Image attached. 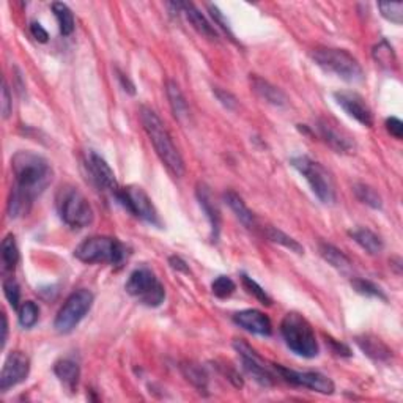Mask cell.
Masks as SVG:
<instances>
[{"instance_id":"obj_1","label":"cell","mask_w":403,"mask_h":403,"mask_svg":"<svg viewBox=\"0 0 403 403\" xmlns=\"http://www.w3.org/2000/svg\"><path fill=\"white\" fill-rule=\"evenodd\" d=\"M15 186L11 188L8 200L10 218H19L29 213L34 200L52 181V169L46 157L34 151H17L11 157Z\"/></svg>"},{"instance_id":"obj_2","label":"cell","mask_w":403,"mask_h":403,"mask_svg":"<svg viewBox=\"0 0 403 403\" xmlns=\"http://www.w3.org/2000/svg\"><path fill=\"white\" fill-rule=\"evenodd\" d=\"M141 122L143 125V129L147 132L156 155L160 156L161 162L167 167V170L176 178L183 176L185 174V161L180 155L178 148L175 147L172 141V136L169 134L166 125L162 123V120L157 117L155 111H151L150 107H141Z\"/></svg>"},{"instance_id":"obj_3","label":"cell","mask_w":403,"mask_h":403,"mask_svg":"<svg viewBox=\"0 0 403 403\" xmlns=\"http://www.w3.org/2000/svg\"><path fill=\"white\" fill-rule=\"evenodd\" d=\"M281 332L285 344L295 355L301 358L318 356V342L312 325L298 312H288L281 323Z\"/></svg>"},{"instance_id":"obj_4","label":"cell","mask_w":403,"mask_h":403,"mask_svg":"<svg viewBox=\"0 0 403 403\" xmlns=\"http://www.w3.org/2000/svg\"><path fill=\"white\" fill-rule=\"evenodd\" d=\"M55 206L60 219L71 229H85L93 222V208L78 188L62 186L55 195Z\"/></svg>"},{"instance_id":"obj_5","label":"cell","mask_w":403,"mask_h":403,"mask_svg":"<svg viewBox=\"0 0 403 403\" xmlns=\"http://www.w3.org/2000/svg\"><path fill=\"white\" fill-rule=\"evenodd\" d=\"M311 57L323 71L336 74L342 80L356 84L364 79L362 66L348 50L337 48H315Z\"/></svg>"},{"instance_id":"obj_6","label":"cell","mask_w":403,"mask_h":403,"mask_svg":"<svg viewBox=\"0 0 403 403\" xmlns=\"http://www.w3.org/2000/svg\"><path fill=\"white\" fill-rule=\"evenodd\" d=\"M74 257L88 264H120L126 258V248L117 238L90 236L76 248Z\"/></svg>"},{"instance_id":"obj_7","label":"cell","mask_w":403,"mask_h":403,"mask_svg":"<svg viewBox=\"0 0 403 403\" xmlns=\"http://www.w3.org/2000/svg\"><path fill=\"white\" fill-rule=\"evenodd\" d=\"M292 166L304 176L311 186L312 192L325 205H332L336 202V186L327 169L318 161L311 160L309 156H296L292 160Z\"/></svg>"},{"instance_id":"obj_8","label":"cell","mask_w":403,"mask_h":403,"mask_svg":"<svg viewBox=\"0 0 403 403\" xmlns=\"http://www.w3.org/2000/svg\"><path fill=\"white\" fill-rule=\"evenodd\" d=\"M125 290L148 307L161 306L166 299V288L153 271L147 267L132 271L125 283Z\"/></svg>"},{"instance_id":"obj_9","label":"cell","mask_w":403,"mask_h":403,"mask_svg":"<svg viewBox=\"0 0 403 403\" xmlns=\"http://www.w3.org/2000/svg\"><path fill=\"white\" fill-rule=\"evenodd\" d=\"M93 299H94L93 293L90 290L85 288L76 290V292L69 295L55 317L54 321L55 331L60 334H68L74 331V327L84 320L88 312H90Z\"/></svg>"},{"instance_id":"obj_10","label":"cell","mask_w":403,"mask_h":403,"mask_svg":"<svg viewBox=\"0 0 403 403\" xmlns=\"http://www.w3.org/2000/svg\"><path fill=\"white\" fill-rule=\"evenodd\" d=\"M113 197H115L118 204L126 208L131 214H134L136 218L142 219L151 225L156 227L162 225L160 214H157L153 202H151L148 194L145 192L142 188L139 186L120 188Z\"/></svg>"},{"instance_id":"obj_11","label":"cell","mask_w":403,"mask_h":403,"mask_svg":"<svg viewBox=\"0 0 403 403\" xmlns=\"http://www.w3.org/2000/svg\"><path fill=\"white\" fill-rule=\"evenodd\" d=\"M274 369L283 380L288 381L290 384H293V386L306 388L315 390V393L327 395H331L334 393V389H336L331 378H327L323 374H318V372H298L293 369L282 367L279 364L274 365Z\"/></svg>"},{"instance_id":"obj_12","label":"cell","mask_w":403,"mask_h":403,"mask_svg":"<svg viewBox=\"0 0 403 403\" xmlns=\"http://www.w3.org/2000/svg\"><path fill=\"white\" fill-rule=\"evenodd\" d=\"M30 374V359L22 351H11L3 362L0 374V390H6L17 386L19 383L27 380Z\"/></svg>"},{"instance_id":"obj_13","label":"cell","mask_w":403,"mask_h":403,"mask_svg":"<svg viewBox=\"0 0 403 403\" xmlns=\"http://www.w3.org/2000/svg\"><path fill=\"white\" fill-rule=\"evenodd\" d=\"M233 348L238 351V355L241 356L243 367L248 374L254 378V380L262 384V386H273L274 376L269 374V370L264 367L263 359L258 356V353L252 348L249 344H246L244 340H235L233 342Z\"/></svg>"},{"instance_id":"obj_14","label":"cell","mask_w":403,"mask_h":403,"mask_svg":"<svg viewBox=\"0 0 403 403\" xmlns=\"http://www.w3.org/2000/svg\"><path fill=\"white\" fill-rule=\"evenodd\" d=\"M87 169L88 174H90V178L93 180L94 185H97L101 191L111 192L112 195H115L120 189L115 174L109 167V164L106 162L104 157H101L94 151H90L87 156Z\"/></svg>"},{"instance_id":"obj_15","label":"cell","mask_w":403,"mask_h":403,"mask_svg":"<svg viewBox=\"0 0 403 403\" xmlns=\"http://www.w3.org/2000/svg\"><path fill=\"white\" fill-rule=\"evenodd\" d=\"M334 99H336L337 104L342 107L351 118H355L358 123L367 126V128L374 126V113H372L370 107L365 103L361 94L342 90L334 93Z\"/></svg>"},{"instance_id":"obj_16","label":"cell","mask_w":403,"mask_h":403,"mask_svg":"<svg viewBox=\"0 0 403 403\" xmlns=\"http://www.w3.org/2000/svg\"><path fill=\"white\" fill-rule=\"evenodd\" d=\"M233 323L243 327L244 331L257 334V336L268 337L273 332L271 320L263 312L257 311V309H246V311L236 312L233 315Z\"/></svg>"},{"instance_id":"obj_17","label":"cell","mask_w":403,"mask_h":403,"mask_svg":"<svg viewBox=\"0 0 403 403\" xmlns=\"http://www.w3.org/2000/svg\"><path fill=\"white\" fill-rule=\"evenodd\" d=\"M169 6H174L176 11L183 13V15H185L189 21V24H191L200 35H204L205 38H208V40H211V41L218 40V31L214 30L210 21H208V19L202 15L200 10L194 3H191V2H172V3H169Z\"/></svg>"},{"instance_id":"obj_18","label":"cell","mask_w":403,"mask_h":403,"mask_svg":"<svg viewBox=\"0 0 403 403\" xmlns=\"http://www.w3.org/2000/svg\"><path fill=\"white\" fill-rule=\"evenodd\" d=\"M317 132L332 150L337 151V153H348V151L355 148V142H353L351 139L345 134V132L339 131L336 126L331 125L325 118L318 120Z\"/></svg>"},{"instance_id":"obj_19","label":"cell","mask_w":403,"mask_h":403,"mask_svg":"<svg viewBox=\"0 0 403 403\" xmlns=\"http://www.w3.org/2000/svg\"><path fill=\"white\" fill-rule=\"evenodd\" d=\"M195 195H197V200L202 206V210H204L208 220H210L213 241H218L219 232H220V213L218 210V205L214 204L210 188H208L205 183H199L197 189H195Z\"/></svg>"},{"instance_id":"obj_20","label":"cell","mask_w":403,"mask_h":403,"mask_svg":"<svg viewBox=\"0 0 403 403\" xmlns=\"http://www.w3.org/2000/svg\"><path fill=\"white\" fill-rule=\"evenodd\" d=\"M356 345L367 355L370 359L376 362H388L393 358V350L383 342L380 337L372 336V334H362V336L356 337Z\"/></svg>"},{"instance_id":"obj_21","label":"cell","mask_w":403,"mask_h":403,"mask_svg":"<svg viewBox=\"0 0 403 403\" xmlns=\"http://www.w3.org/2000/svg\"><path fill=\"white\" fill-rule=\"evenodd\" d=\"M250 87L252 90L257 93L258 98H262L263 101H267V103L277 106V107H282L287 104V97L285 93H283L281 88H277L276 85L269 84L268 80H264L262 78H258V76H250Z\"/></svg>"},{"instance_id":"obj_22","label":"cell","mask_w":403,"mask_h":403,"mask_svg":"<svg viewBox=\"0 0 403 403\" xmlns=\"http://www.w3.org/2000/svg\"><path fill=\"white\" fill-rule=\"evenodd\" d=\"M224 200L225 204L230 206V210L235 213V216L239 219V222H241L244 227H248V229H255L257 227V219H255V214L252 213L248 205L244 204V200L239 197V195L235 191H227L224 194Z\"/></svg>"},{"instance_id":"obj_23","label":"cell","mask_w":403,"mask_h":403,"mask_svg":"<svg viewBox=\"0 0 403 403\" xmlns=\"http://www.w3.org/2000/svg\"><path fill=\"white\" fill-rule=\"evenodd\" d=\"M54 374L66 389L74 390L78 388L80 376V369L78 362L71 361V359H60V361H57L54 365Z\"/></svg>"},{"instance_id":"obj_24","label":"cell","mask_w":403,"mask_h":403,"mask_svg":"<svg viewBox=\"0 0 403 403\" xmlns=\"http://www.w3.org/2000/svg\"><path fill=\"white\" fill-rule=\"evenodd\" d=\"M166 93H167L169 103H170V107H172L175 118L178 120V122H186V120H189L188 101L185 98V94H183L181 88L178 87V84L174 80H167Z\"/></svg>"},{"instance_id":"obj_25","label":"cell","mask_w":403,"mask_h":403,"mask_svg":"<svg viewBox=\"0 0 403 403\" xmlns=\"http://www.w3.org/2000/svg\"><path fill=\"white\" fill-rule=\"evenodd\" d=\"M181 374L200 394H208V374L200 364L192 361H185L180 365Z\"/></svg>"},{"instance_id":"obj_26","label":"cell","mask_w":403,"mask_h":403,"mask_svg":"<svg viewBox=\"0 0 403 403\" xmlns=\"http://www.w3.org/2000/svg\"><path fill=\"white\" fill-rule=\"evenodd\" d=\"M350 236L355 239L365 252H369L370 255H378L383 252V239L378 236L375 232L369 229H356L350 232Z\"/></svg>"},{"instance_id":"obj_27","label":"cell","mask_w":403,"mask_h":403,"mask_svg":"<svg viewBox=\"0 0 403 403\" xmlns=\"http://www.w3.org/2000/svg\"><path fill=\"white\" fill-rule=\"evenodd\" d=\"M318 252H320V255L331 264V267H334L339 271H348L351 268L350 258L346 257L342 250L337 249L336 246H332L330 243H325V241H320Z\"/></svg>"},{"instance_id":"obj_28","label":"cell","mask_w":403,"mask_h":403,"mask_svg":"<svg viewBox=\"0 0 403 403\" xmlns=\"http://www.w3.org/2000/svg\"><path fill=\"white\" fill-rule=\"evenodd\" d=\"M52 11L57 17V22H59L60 34L63 36L71 35L74 31V16H73V11L68 8V5L62 2H54Z\"/></svg>"},{"instance_id":"obj_29","label":"cell","mask_w":403,"mask_h":403,"mask_svg":"<svg viewBox=\"0 0 403 403\" xmlns=\"http://www.w3.org/2000/svg\"><path fill=\"white\" fill-rule=\"evenodd\" d=\"M353 192H355L356 199L361 202V204L374 208V210H381L383 208V200L380 197V194H378L375 189L370 188L369 185L356 183V185L353 186Z\"/></svg>"},{"instance_id":"obj_30","label":"cell","mask_w":403,"mask_h":403,"mask_svg":"<svg viewBox=\"0 0 403 403\" xmlns=\"http://www.w3.org/2000/svg\"><path fill=\"white\" fill-rule=\"evenodd\" d=\"M351 287L356 293L367 296V298L388 301V296L383 292L381 287H378L376 283H374L372 281L361 279V277H355V279H351Z\"/></svg>"},{"instance_id":"obj_31","label":"cell","mask_w":403,"mask_h":403,"mask_svg":"<svg viewBox=\"0 0 403 403\" xmlns=\"http://www.w3.org/2000/svg\"><path fill=\"white\" fill-rule=\"evenodd\" d=\"M372 54H374L375 62L381 68H384V69L395 68V63H397L395 52H394L393 46H390L386 40H381L380 43H378L376 46L374 48V52Z\"/></svg>"},{"instance_id":"obj_32","label":"cell","mask_w":403,"mask_h":403,"mask_svg":"<svg viewBox=\"0 0 403 403\" xmlns=\"http://www.w3.org/2000/svg\"><path fill=\"white\" fill-rule=\"evenodd\" d=\"M2 263L6 271L15 269L19 262V249L16 244V239L13 235H6L2 241Z\"/></svg>"},{"instance_id":"obj_33","label":"cell","mask_w":403,"mask_h":403,"mask_svg":"<svg viewBox=\"0 0 403 403\" xmlns=\"http://www.w3.org/2000/svg\"><path fill=\"white\" fill-rule=\"evenodd\" d=\"M267 236L273 243L281 244V246H283V248H287L292 252H296V254H299V255L304 254V248H302V246L296 241V239H293L292 236H288L287 233H283L282 230L276 229V227H268Z\"/></svg>"},{"instance_id":"obj_34","label":"cell","mask_w":403,"mask_h":403,"mask_svg":"<svg viewBox=\"0 0 403 403\" xmlns=\"http://www.w3.org/2000/svg\"><path fill=\"white\" fill-rule=\"evenodd\" d=\"M19 313V325L22 327H34L40 317V309L35 304L34 301H25L21 304V307L17 309Z\"/></svg>"},{"instance_id":"obj_35","label":"cell","mask_w":403,"mask_h":403,"mask_svg":"<svg viewBox=\"0 0 403 403\" xmlns=\"http://www.w3.org/2000/svg\"><path fill=\"white\" fill-rule=\"evenodd\" d=\"M235 288H236L235 282H233L230 277H227V276H219L211 283V292L219 299L230 298L233 292H235Z\"/></svg>"},{"instance_id":"obj_36","label":"cell","mask_w":403,"mask_h":403,"mask_svg":"<svg viewBox=\"0 0 403 403\" xmlns=\"http://www.w3.org/2000/svg\"><path fill=\"white\" fill-rule=\"evenodd\" d=\"M378 8L381 11V16L388 21L400 25L403 22V3L402 2H380Z\"/></svg>"},{"instance_id":"obj_37","label":"cell","mask_w":403,"mask_h":403,"mask_svg":"<svg viewBox=\"0 0 403 403\" xmlns=\"http://www.w3.org/2000/svg\"><path fill=\"white\" fill-rule=\"evenodd\" d=\"M241 281H243V287L248 290V293H250L252 296H255V298L260 301L263 306H271V302H273V299L269 298V295L264 292V290L260 285H258V283L254 279H252V277L243 274Z\"/></svg>"},{"instance_id":"obj_38","label":"cell","mask_w":403,"mask_h":403,"mask_svg":"<svg viewBox=\"0 0 403 403\" xmlns=\"http://www.w3.org/2000/svg\"><path fill=\"white\" fill-rule=\"evenodd\" d=\"M3 293L13 309L21 307L19 306V301H21V290H19L17 282L13 279V277H8V279L3 281Z\"/></svg>"},{"instance_id":"obj_39","label":"cell","mask_w":403,"mask_h":403,"mask_svg":"<svg viewBox=\"0 0 403 403\" xmlns=\"http://www.w3.org/2000/svg\"><path fill=\"white\" fill-rule=\"evenodd\" d=\"M208 10H210V13H211V17L214 19V22H216L220 29H222L227 35H229V38H230V41H233V43H236V40H235V35L232 34V29H230V25H229V22L225 21V17H224V15H222V11H220L216 5H208Z\"/></svg>"},{"instance_id":"obj_40","label":"cell","mask_w":403,"mask_h":403,"mask_svg":"<svg viewBox=\"0 0 403 403\" xmlns=\"http://www.w3.org/2000/svg\"><path fill=\"white\" fill-rule=\"evenodd\" d=\"M213 93H214V97L218 98L219 103L225 107V109H229V111H235L236 109L238 99L233 97L230 92L222 90V88H219V87H214Z\"/></svg>"},{"instance_id":"obj_41","label":"cell","mask_w":403,"mask_h":403,"mask_svg":"<svg viewBox=\"0 0 403 403\" xmlns=\"http://www.w3.org/2000/svg\"><path fill=\"white\" fill-rule=\"evenodd\" d=\"M386 129L393 137L400 139L403 137V123L397 117H389L386 120Z\"/></svg>"},{"instance_id":"obj_42","label":"cell","mask_w":403,"mask_h":403,"mask_svg":"<svg viewBox=\"0 0 403 403\" xmlns=\"http://www.w3.org/2000/svg\"><path fill=\"white\" fill-rule=\"evenodd\" d=\"M11 111H13V103H11L10 88H8V84H6V80H3V85H2V115L3 118H8Z\"/></svg>"},{"instance_id":"obj_43","label":"cell","mask_w":403,"mask_h":403,"mask_svg":"<svg viewBox=\"0 0 403 403\" xmlns=\"http://www.w3.org/2000/svg\"><path fill=\"white\" fill-rule=\"evenodd\" d=\"M30 34L34 35L35 40L40 41V43H46L49 40V34L40 22H31L30 24Z\"/></svg>"},{"instance_id":"obj_44","label":"cell","mask_w":403,"mask_h":403,"mask_svg":"<svg viewBox=\"0 0 403 403\" xmlns=\"http://www.w3.org/2000/svg\"><path fill=\"white\" fill-rule=\"evenodd\" d=\"M326 342L332 345V351L336 353V355H340V356H351V351H350V348H348V346H346V345L339 344V342H336V340L331 339V337H326Z\"/></svg>"},{"instance_id":"obj_45","label":"cell","mask_w":403,"mask_h":403,"mask_svg":"<svg viewBox=\"0 0 403 403\" xmlns=\"http://www.w3.org/2000/svg\"><path fill=\"white\" fill-rule=\"evenodd\" d=\"M169 263H170V267H172L174 269H176V271H181V273H189V268H188V264H186V262H183L180 257H170L169 258Z\"/></svg>"},{"instance_id":"obj_46","label":"cell","mask_w":403,"mask_h":403,"mask_svg":"<svg viewBox=\"0 0 403 403\" xmlns=\"http://www.w3.org/2000/svg\"><path fill=\"white\" fill-rule=\"evenodd\" d=\"M117 74H118V80L122 82V87L125 88V92H128V93H131V94H134V93H136L134 85H132V82L128 79V76L123 74L122 71H117Z\"/></svg>"},{"instance_id":"obj_47","label":"cell","mask_w":403,"mask_h":403,"mask_svg":"<svg viewBox=\"0 0 403 403\" xmlns=\"http://www.w3.org/2000/svg\"><path fill=\"white\" fill-rule=\"evenodd\" d=\"M6 337H8V320H6L5 312H2V346L6 344Z\"/></svg>"}]
</instances>
